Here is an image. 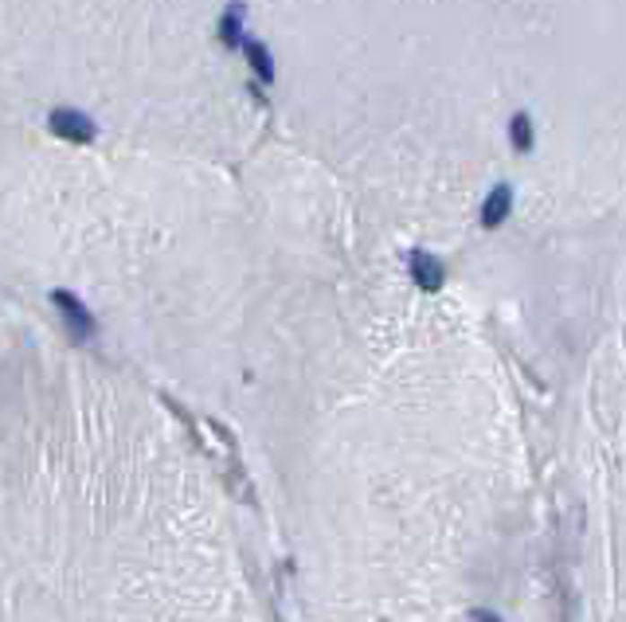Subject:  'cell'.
<instances>
[{
    "instance_id": "cell-3",
    "label": "cell",
    "mask_w": 626,
    "mask_h": 622,
    "mask_svg": "<svg viewBox=\"0 0 626 622\" xmlns=\"http://www.w3.org/2000/svg\"><path fill=\"white\" fill-rule=\"evenodd\" d=\"M407 271H412V282L419 289H427V294H435V289L447 282V271H442V263L430 251H412V255H407Z\"/></svg>"
},
{
    "instance_id": "cell-2",
    "label": "cell",
    "mask_w": 626,
    "mask_h": 622,
    "mask_svg": "<svg viewBox=\"0 0 626 622\" xmlns=\"http://www.w3.org/2000/svg\"><path fill=\"white\" fill-rule=\"evenodd\" d=\"M48 130L63 137V142H74V145H86L94 142V122L79 110H51L48 114Z\"/></svg>"
},
{
    "instance_id": "cell-5",
    "label": "cell",
    "mask_w": 626,
    "mask_h": 622,
    "mask_svg": "<svg viewBox=\"0 0 626 622\" xmlns=\"http://www.w3.org/2000/svg\"><path fill=\"white\" fill-rule=\"evenodd\" d=\"M243 51H247V63H251V71H255V79L263 82H274V59H271V51H266V44H258V39H243Z\"/></svg>"
},
{
    "instance_id": "cell-6",
    "label": "cell",
    "mask_w": 626,
    "mask_h": 622,
    "mask_svg": "<svg viewBox=\"0 0 626 622\" xmlns=\"http://www.w3.org/2000/svg\"><path fill=\"white\" fill-rule=\"evenodd\" d=\"M220 39H223V48H243V4L239 0H231V4L223 8Z\"/></svg>"
},
{
    "instance_id": "cell-1",
    "label": "cell",
    "mask_w": 626,
    "mask_h": 622,
    "mask_svg": "<svg viewBox=\"0 0 626 622\" xmlns=\"http://www.w3.org/2000/svg\"><path fill=\"white\" fill-rule=\"evenodd\" d=\"M51 306H56L59 314H63V325L71 329L74 341H91L94 333H99V325H94V314H91V309H86L74 294H67V289H56V294H51Z\"/></svg>"
},
{
    "instance_id": "cell-7",
    "label": "cell",
    "mask_w": 626,
    "mask_h": 622,
    "mask_svg": "<svg viewBox=\"0 0 626 622\" xmlns=\"http://www.w3.org/2000/svg\"><path fill=\"white\" fill-rule=\"evenodd\" d=\"M509 142L517 153H533V145H536V130H533V117H528L525 110H517L509 117Z\"/></svg>"
},
{
    "instance_id": "cell-4",
    "label": "cell",
    "mask_w": 626,
    "mask_h": 622,
    "mask_svg": "<svg viewBox=\"0 0 626 622\" xmlns=\"http://www.w3.org/2000/svg\"><path fill=\"white\" fill-rule=\"evenodd\" d=\"M509 216H513V188L509 185H498L490 196H485V203H482V228L493 231V228H501Z\"/></svg>"
}]
</instances>
